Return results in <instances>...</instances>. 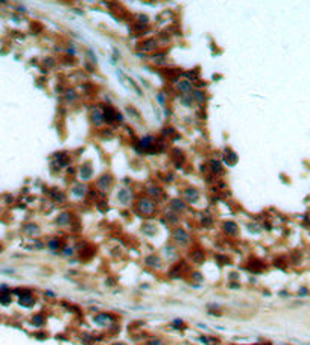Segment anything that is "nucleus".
Listing matches in <instances>:
<instances>
[{
    "mask_svg": "<svg viewBox=\"0 0 310 345\" xmlns=\"http://www.w3.org/2000/svg\"><path fill=\"white\" fill-rule=\"evenodd\" d=\"M201 222H202V225H204V227L210 228V227L213 225V217L210 215H204V216H202V219H201Z\"/></svg>",
    "mask_w": 310,
    "mask_h": 345,
    "instance_id": "nucleus-32",
    "label": "nucleus"
},
{
    "mask_svg": "<svg viewBox=\"0 0 310 345\" xmlns=\"http://www.w3.org/2000/svg\"><path fill=\"white\" fill-rule=\"evenodd\" d=\"M157 101H158V103H160L161 107H166V103H167V94H166L164 91H160V93L157 94Z\"/></svg>",
    "mask_w": 310,
    "mask_h": 345,
    "instance_id": "nucleus-31",
    "label": "nucleus"
},
{
    "mask_svg": "<svg viewBox=\"0 0 310 345\" xmlns=\"http://www.w3.org/2000/svg\"><path fill=\"white\" fill-rule=\"evenodd\" d=\"M248 230L251 231V233H258V228H257V227H255V224H249V225H248Z\"/></svg>",
    "mask_w": 310,
    "mask_h": 345,
    "instance_id": "nucleus-39",
    "label": "nucleus"
},
{
    "mask_svg": "<svg viewBox=\"0 0 310 345\" xmlns=\"http://www.w3.org/2000/svg\"><path fill=\"white\" fill-rule=\"evenodd\" d=\"M87 53H88V57H90V61H91L93 64H96V55H93L91 50H87Z\"/></svg>",
    "mask_w": 310,
    "mask_h": 345,
    "instance_id": "nucleus-40",
    "label": "nucleus"
},
{
    "mask_svg": "<svg viewBox=\"0 0 310 345\" xmlns=\"http://www.w3.org/2000/svg\"><path fill=\"white\" fill-rule=\"evenodd\" d=\"M189 257H190V260H192L193 263H202V261L205 260V252H204L202 249H199V248H196V249L190 251Z\"/></svg>",
    "mask_w": 310,
    "mask_h": 345,
    "instance_id": "nucleus-15",
    "label": "nucleus"
},
{
    "mask_svg": "<svg viewBox=\"0 0 310 345\" xmlns=\"http://www.w3.org/2000/svg\"><path fill=\"white\" fill-rule=\"evenodd\" d=\"M139 49L143 50V52H152V50H157L158 49V41L155 38H148L144 41H141L139 44Z\"/></svg>",
    "mask_w": 310,
    "mask_h": 345,
    "instance_id": "nucleus-9",
    "label": "nucleus"
},
{
    "mask_svg": "<svg viewBox=\"0 0 310 345\" xmlns=\"http://www.w3.org/2000/svg\"><path fill=\"white\" fill-rule=\"evenodd\" d=\"M307 293H309V289L307 288H301L298 290V297H306Z\"/></svg>",
    "mask_w": 310,
    "mask_h": 345,
    "instance_id": "nucleus-36",
    "label": "nucleus"
},
{
    "mask_svg": "<svg viewBox=\"0 0 310 345\" xmlns=\"http://www.w3.org/2000/svg\"><path fill=\"white\" fill-rule=\"evenodd\" d=\"M44 322H46V318L43 316V315H35V316L32 318V324H34V325H38V327H40Z\"/></svg>",
    "mask_w": 310,
    "mask_h": 345,
    "instance_id": "nucleus-33",
    "label": "nucleus"
},
{
    "mask_svg": "<svg viewBox=\"0 0 310 345\" xmlns=\"http://www.w3.org/2000/svg\"><path fill=\"white\" fill-rule=\"evenodd\" d=\"M55 224H57L58 227H67V225H70L71 224V215L69 211H62V213H59L58 217L55 219Z\"/></svg>",
    "mask_w": 310,
    "mask_h": 345,
    "instance_id": "nucleus-12",
    "label": "nucleus"
},
{
    "mask_svg": "<svg viewBox=\"0 0 310 345\" xmlns=\"http://www.w3.org/2000/svg\"><path fill=\"white\" fill-rule=\"evenodd\" d=\"M208 167H210L213 175H222L224 173V166H222V163L219 160H210Z\"/></svg>",
    "mask_w": 310,
    "mask_h": 345,
    "instance_id": "nucleus-17",
    "label": "nucleus"
},
{
    "mask_svg": "<svg viewBox=\"0 0 310 345\" xmlns=\"http://www.w3.org/2000/svg\"><path fill=\"white\" fill-rule=\"evenodd\" d=\"M164 216H166V220H167L169 225H176V224L180 222V215L175 213V211H172V210L166 211V215Z\"/></svg>",
    "mask_w": 310,
    "mask_h": 345,
    "instance_id": "nucleus-22",
    "label": "nucleus"
},
{
    "mask_svg": "<svg viewBox=\"0 0 310 345\" xmlns=\"http://www.w3.org/2000/svg\"><path fill=\"white\" fill-rule=\"evenodd\" d=\"M62 254H64V256H67V257H69V256H71V254H73V248H70V246H64Z\"/></svg>",
    "mask_w": 310,
    "mask_h": 345,
    "instance_id": "nucleus-35",
    "label": "nucleus"
},
{
    "mask_svg": "<svg viewBox=\"0 0 310 345\" xmlns=\"http://www.w3.org/2000/svg\"><path fill=\"white\" fill-rule=\"evenodd\" d=\"M137 211H139L141 216H146V217L154 216L155 211H157V205H155L154 199H151V198H148V196L140 198L139 202H137Z\"/></svg>",
    "mask_w": 310,
    "mask_h": 345,
    "instance_id": "nucleus-1",
    "label": "nucleus"
},
{
    "mask_svg": "<svg viewBox=\"0 0 310 345\" xmlns=\"http://www.w3.org/2000/svg\"><path fill=\"white\" fill-rule=\"evenodd\" d=\"M111 186H113V176H111L110 173L102 175L98 179V183H96V187H98L100 192H108V190L111 188Z\"/></svg>",
    "mask_w": 310,
    "mask_h": 345,
    "instance_id": "nucleus-5",
    "label": "nucleus"
},
{
    "mask_svg": "<svg viewBox=\"0 0 310 345\" xmlns=\"http://www.w3.org/2000/svg\"><path fill=\"white\" fill-rule=\"evenodd\" d=\"M79 176L82 181H88L91 176H93V167L90 163H84L81 167H79Z\"/></svg>",
    "mask_w": 310,
    "mask_h": 345,
    "instance_id": "nucleus-10",
    "label": "nucleus"
},
{
    "mask_svg": "<svg viewBox=\"0 0 310 345\" xmlns=\"http://www.w3.org/2000/svg\"><path fill=\"white\" fill-rule=\"evenodd\" d=\"M96 207H98L99 211H102V213H105V211L108 210V204H107L105 199H100V201L96 202Z\"/></svg>",
    "mask_w": 310,
    "mask_h": 345,
    "instance_id": "nucleus-34",
    "label": "nucleus"
},
{
    "mask_svg": "<svg viewBox=\"0 0 310 345\" xmlns=\"http://www.w3.org/2000/svg\"><path fill=\"white\" fill-rule=\"evenodd\" d=\"M23 231L29 234V236H37V234H40V228H38V225H35V224H28V225H25L23 227Z\"/></svg>",
    "mask_w": 310,
    "mask_h": 345,
    "instance_id": "nucleus-24",
    "label": "nucleus"
},
{
    "mask_svg": "<svg viewBox=\"0 0 310 345\" xmlns=\"http://www.w3.org/2000/svg\"><path fill=\"white\" fill-rule=\"evenodd\" d=\"M141 231L144 233V234H148V236H154L155 234V225H152V224H144L143 227H141Z\"/></svg>",
    "mask_w": 310,
    "mask_h": 345,
    "instance_id": "nucleus-29",
    "label": "nucleus"
},
{
    "mask_svg": "<svg viewBox=\"0 0 310 345\" xmlns=\"http://www.w3.org/2000/svg\"><path fill=\"white\" fill-rule=\"evenodd\" d=\"M224 231H225L228 236H236L237 233H239V227H237V224L236 222H233V220H228L224 224Z\"/></svg>",
    "mask_w": 310,
    "mask_h": 345,
    "instance_id": "nucleus-18",
    "label": "nucleus"
},
{
    "mask_svg": "<svg viewBox=\"0 0 310 345\" xmlns=\"http://www.w3.org/2000/svg\"><path fill=\"white\" fill-rule=\"evenodd\" d=\"M50 198L55 202H59V204H61V202H66V195H64V192H61L59 188H52Z\"/></svg>",
    "mask_w": 310,
    "mask_h": 345,
    "instance_id": "nucleus-21",
    "label": "nucleus"
},
{
    "mask_svg": "<svg viewBox=\"0 0 310 345\" xmlns=\"http://www.w3.org/2000/svg\"><path fill=\"white\" fill-rule=\"evenodd\" d=\"M146 193L149 195V198L152 199V198H155V199H158L160 196H161V188L158 186H155V184H151V186H148V188H146Z\"/></svg>",
    "mask_w": 310,
    "mask_h": 345,
    "instance_id": "nucleus-20",
    "label": "nucleus"
},
{
    "mask_svg": "<svg viewBox=\"0 0 310 345\" xmlns=\"http://www.w3.org/2000/svg\"><path fill=\"white\" fill-rule=\"evenodd\" d=\"M172 237H173V242H175V243H178L180 246H185V245L190 243V240H192L190 234L184 230V228H181V227H176V228L173 230V233H172Z\"/></svg>",
    "mask_w": 310,
    "mask_h": 345,
    "instance_id": "nucleus-2",
    "label": "nucleus"
},
{
    "mask_svg": "<svg viewBox=\"0 0 310 345\" xmlns=\"http://www.w3.org/2000/svg\"><path fill=\"white\" fill-rule=\"evenodd\" d=\"M47 248H49L50 251H57V249H59V248H61V240H59L58 237H55V239H50V240L47 242Z\"/></svg>",
    "mask_w": 310,
    "mask_h": 345,
    "instance_id": "nucleus-28",
    "label": "nucleus"
},
{
    "mask_svg": "<svg viewBox=\"0 0 310 345\" xmlns=\"http://www.w3.org/2000/svg\"><path fill=\"white\" fill-rule=\"evenodd\" d=\"M87 192H88V187H87V184H84V183H78V184H75V186L71 187V193H73L76 198H84L85 195H87Z\"/></svg>",
    "mask_w": 310,
    "mask_h": 345,
    "instance_id": "nucleus-14",
    "label": "nucleus"
},
{
    "mask_svg": "<svg viewBox=\"0 0 310 345\" xmlns=\"http://www.w3.org/2000/svg\"><path fill=\"white\" fill-rule=\"evenodd\" d=\"M180 102L185 105V107H192L193 103H195V99H193V96H192V93H185L183 94L181 98H180Z\"/></svg>",
    "mask_w": 310,
    "mask_h": 345,
    "instance_id": "nucleus-26",
    "label": "nucleus"
},
{
    "mask_svg": "<svg viewBox=\"0 0 310 345\" xmlns=\"http://www.w3.org/2000/svg\"><path fill=\"white\" fill-rule=\"evenodd\" d=\"M20 304H21V306H26V307H30V306L35 304V298H34L32 295L26 293V295L20 297Z\"/></svg>",
    "mask_w": 310,
    "mask_h": 345,
    "instance_id": "nucleus-25",
    "label": "nucleus"
},
{
    "mask_svg": "<svg viewBox=\"0 0 310 345\" xmlns=\"http://www.w3.org/2000/svg\"><path fill=\"white\" fill-rule=\"evenodd\" d=\"M90 119H91V123H93L94 126H98V128H100V126L105 125V120H103V111H102L100 105H96V107L91 108Z\"/></svg>",
    "mask_w": 310,
    "mask_h": 345,
    "instance_id": "nucleus-3",
    "label": "nucleus"
},
{
    "mask_svg": "<svg viewBox=\"0 0 310 345\" xmlns=\"http://www.w3.org/2000/svg\"><path fill=\"white\" fill-rule=\"evenodd\" d=\"M114 319H116V318H114L111 313H99V315H96V316L93 318V321H94L98 325H102V327L111 325L114 322Z\"/></svg>",
    "mask_w": 310,
    "mask_h": 345,
    "instance_id": "nucleus-7",
    "label": "nucleus"
},
{
    "mask_svg": "<svg viewBox=\"0 0 310 345\" xmlns=\"http://www.w3.org/2000/svg\"><path fill=\"white\" fill-rule=\"evenodd\" d=\"M151 345H163V342H161L160 339H154V341L151 342Z\"/></svg>",
    "mask_w": 310,
    "mask_h": 345,
    "instance_id": "nucleus-42",
    "label": "nucleus"
},
{
    "mask_svg": "<svg viewBox=\"0 0 310 345\" xmlns=\"http://www.w3.org/2000/svg\"><path fill=\"white\" fill-rule=\"evenodd\" d=\"M169 277L170 278H180V277H181V268H180V265H175V266L170 269Z\"/></svg>",
    "mask_w": 310,
    "mask_h": 345,
    "instance_id": "nucleus-30",
    "label": "nucleus"
},
{
    "mask_svg": "<svg viewBox=\"0 0 310 345\" xmlns=\"http://www.w3.org/2000/svg\"><path fill=\"white\" fill-rule=\"evenodd\" d=\"M237 155L231 151V149H225V157H224V161H225V164L228 166H234L236 163H237Z\"/></svg>",
    "mask_w": 310,
    "mask_h": 345,
    "instance_id": "nucleus-19",
    "label": "nucleus"
},
{
    "mask_svg": "<svg viewBox=\"0 0 310 345\" xmlns=\"http://www.w3.org/2000/svg\"><path fill=\"white\" fill-rule=\"evenodd\" d=\"M100 108H102V111H103V120H105V123H107V125L116 123V114H117L116 108L111 107V105H100Z\"/></svg>",
    "mask_w": 310,
    "mask_h": 345,
    "instance_id": "nucleus-4",
    "label": "nucleus"
},
{
    "mask_svg": "<svg viewBox=\"0 0 310 345\" xmlns=\"http://www.w3.org/2000/svg\"><path fill=\"white\" fill-rule=\"evenodd\" d=\"M46 59H47V61H44V64H47L49 67H53V66L57 64V61H55L53 58H46Z\"/></svg>",
    "mask_w": 310,
    "mask_h": 345,
    "instance_id": "nucleus-38",
    "label": "nucleus"
},
{
    "mask_svg": "<svg viewBox=\"0 0 310 345\" xmlns=\"http://www.w3.org/2000/svg\"><path fill=\"white\" fill-rule=\"evenodd\" d=\"M117 201L120 202L122 205H128L132 201V190L128 188V187H122L119 192H117Z\"/></svg>",
    "mask_w": 310,
    "mask_h": 345,
    "instance_id": "nucleus-6",
    "label": "nucleus"
},
{
    "mask_svg": "<svg viewBox=\"0 0 310 345\" xmlns=\"http://www.w3.org/2000/svg\"><path fill=\"white\" fill-rule=\"evenodd\" d=\"M185 208H187V205H185V202L181 201V199H172V201H170V210L175 211V213H178V215L185 211Z\"/></svg>",
    "mask_w": 310,
    "mask_h": 345,
    "instance_id": "nucleus-16",
    "label": "nucleus"
},
{
    "mask_svg": "<svg viewBox=\"0 0 310 345\" xmlns=\"http://www.w3.org/2000/svg\"><path fill=\"white\" fill-rule=\"evenodd\" d=\"M78 93L73 90V88H69V90H66V93H64V99L66 102H69V103H73L75 101H78Z\"/></svg>",
    "mask_w": 310,
    "mask_h": 345,
    "instance_id": "nucleus-23",
    "label": "nucleus"
},
{
    "mask_svg": "<svg viewBox=\"0 0 310 345\" xmlns=\"http://www.w3.org/2000/svg\"><path fill=\"white\" fill-rule=\"evenodd\" d=\"M175 88L180 91V93H192L193 91V84L190 82V81H187V79H184V81H178L176 84H175Z\"/></svg>",
    "mask_w": 310,
    "mask_h": 345,
    "instance_id": "nucleus-13",
    "label": "nucleus"
},
{
    "mask_svg": "<svg viewBox=\"0 0 310 345\" xmlns=\"http://www.w3.org/2000/svg\"><path fill=\"white\" fill-rule=\"evenodd\" d=\"M166 252H167L169 256H175V252H176V251H175V248H172V246H169V248L166 246Z\"/></svg>",
    "mask_w": 310,
    "mask_h": 345,
    "instance_id": "nucleus-41",
    "label": "nucleus"
},
{
    "mask_svg": "<svg viewBox=\"0 0 310 345\" xmlns=\"http://www.w3.org/2000/svg\"><path fill=\"white\" fill-rule=\"evenodd\" d=\"M184 199L189 204H196L199 201V192H198L195 187H187L184 190Z\"/></svg>",
    "mask_w": 310,
    "mask_h": 345,
    "instance_id": "nucleus-8",
    "label": "nucleus"
},
{
    "mask_svg": "<svg viewBox=\"0 0 310 345\" xmlns=\"http://www.w3.org/2000/svg\"><path fill=\"white\" fill-rule=\"evenodd\" d=\"M144 265L149 266V268H152V269H160L161 265H163V261H161V259H160L158 256L151 254V256H148V257L144 259Z\"/></svg>",
    "mask_w": 310,
    "mask_h": 345,
    "instance_id": "nucleus-11",
    "label": "nucleus"
},
{
    "mask_svg": "<svg viewBox=\"0 0 310 345\" xmlns=\"http://www.w3.org/2000/svg\"><path fill=\"white\" fill-rule=\"evenodd\" d=\"M192 278H193V280H196V281H202V280H204V277H202L199 272H193V274H192Z\"/></svg>",
    "mask_w": 310,
    "mask_h": 345,
    "instance_id": "nucleus-37",
    "label": "nucleus"
},
{
    "mask_svg": "<svg viewBox=\"0 0 310 345\" xmlns=\"http://www.w3.org/2000/svg\"><path fill=\"white\" fill-rule=\"evenodd\" d=\"M192 96H193V99L196 103H204L205 102V94H204V91H201V90H193L192 91Z\"/></svg>",
    "mask_w": 310,
    "mask_h": 345,
    "instance_id": "nucleus-27",
    "label": "nucleus"
}]
</instances>
